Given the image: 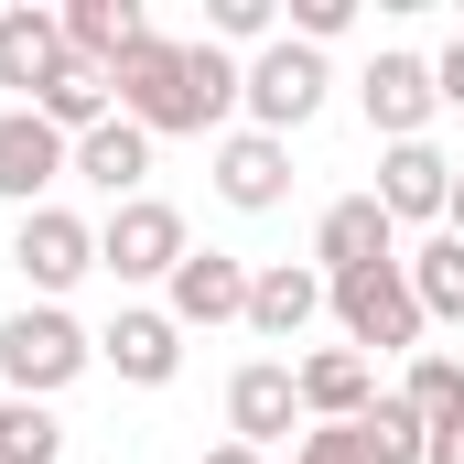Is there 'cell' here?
Listing matches in <instances>:
<instances>
[{
  "instance_id": "25",
  "label": "cell",
  "mask_w": 464,
  "mask_h": 464,
  "mask_svg": "<svg viewBox=\"0 0 464 464\" xmlns=\"http://www.w3.org/2000/svg\"><path fill=\"white\" fill-rule=\"evenodd\" d=\"M292 464H367V443H356V421H314L292 443Z\"/></svg>"
},
{
  "instance_id": "24",
  "label": "cell",
  "mask_w": 464,
  "mask_h": 464,
  "mask_svg": "<svg viewBox=\"0 0 464 464\" xmlns=\"http://www.w3.org/2000/svg\"><path fill=\"white\" fill-rule=\"evenodd\" d=\"M54 454H65L54 400H0V464H54Z\"/></svg>"
},
{
  "instance_id": "23",
  "label": "cell",
  "mask_w": 464,
  "mask_h": 464,
  "mask_svg": "<svg viewBox=\"0 0 464 464\" xmlns=\"http://www.w3.org/2000/svg\"><path fill=\"white\" fill-rule=\"evenodd\" d=\"M356 443H367V464H421V443H432V432H421V411H411L400 389H378V411L356 421Z\"/></svg>"
},
{
  "instance_id": "20",
  "label": "cell",
  "mask_w": 464,
  "mask_h": 464,
  "mask_svg": "<svg viewBox=\"0 0 464 464\" xmlns=\"http://www.w3.org/2000/svg\"><path fill=\"white\" fill-rule=\"evenodd\" d=\"M33 119H54L65 140H87L98 119H119V76H109V65H87V54H65V65L44 76V98H33Z\"/></svg>"
},
{
  "instance_id": "16",
  "label": "cell",
  "mask_w": 464,
  "mask_h": 464,
  "mask_svg": "<svg viewBox=\"0 0 464 464\" xmlns=\"http://www.w3.org/2000/svg\"><path fill=\"white\" fill-rule=\"evenodd\" d=\"M54 65H65V11H44V0H11V11H0V87H22V109H33Z\"/></svg>"
},
{
  "instance_id": "29",
  "label": "cell",
  "mask_w": 464,
  "mask_h": 464,
  "mask_svg": "<svg viewBox=\"0 0 464 464\" xmlns=\"http://www.w3.org/2000/svg\"><path fill=\"white\" fill-rule=\"evenodd\" d=\"M421 464H464V421H443V432L421 443Z\"/></svg>"
},
{
  "instance_id": "4",
  "label": "cell",
  "mask_w": 464,
  "mask_h": 464,
  "mask_svg": "<svg viewBox=\"0 0 464 464\" xmlns=\"http://www.w3.org/2000/svg\"><path fill=\"white\" fill-rule=\"evenodd\" d=\"M324 87H335V76H324V54H314V44H292V33H281V44H259V54H248V87H237V109L259 119V130H270V140H292V130H303V119L324 109Z\"/></svg>"
},
{
  "instance_id": "19",
  "label": "cell",
  "mask_w": 464,
  "mask_h": 464,
  "mask_svg": "<svg viewBox=\"0 0 464 464\" xmlns=\"http://www.w3.org/2000/svg\"><path fill=\"white\" fill-rule=\"evenodd\" d=\"M140 44H151V11L140 0H65V54H87V65L119 76Z\"/></svg>"
},
{
  "instance_id": "3",
  "label": "cell",
  "mask_w": 464,
  "mask_h": 464,
  "mask_svg": "<svg viewBox=\"0 0 464 464\" xmlns=\"http://www.w3.org/2000/svg\"><path fill=\"white\" fill-rule=\"evenodd\" d=\"M87 367H98V335H87L65 303L0 314V378H11V400H54V389H76Z\"/></svg>"
},
{
  "instance_id": "7",
  "label": "cell",
  "mask_w": 464,
  "mask_h": 464,
  "mask_svg": "<svg viewBox=\"0 0 464 464\" xmlns=\"http://www.w3.org/2000/svg\"><path fill=\"white\" fill-rule=\"evenodd\" d=\"M65 173H76V140H65L54 119H33V109H0V195H11L22 217H33V206H44V195L65 184Z\"/></svg>"
},
{
  "instance_id": "12",
  "label": "cell",
  "mask_w": 464,
  "mask_h": 464,
  "mask_svg": "<svg viewBox=\"0 0 464 464\" xmlns=\"http://www.w3.org/2000/svg\"><path fill=\"white\" fill-rule=\"evenodd\" d=\"M367 259H400V227H389L378 195H335V206L314 217V270L346 281V270H367Z\"/></svg>"
},
{
  "instance_id": "28",
  "label": "cell",
  "mask_w": 464,
  "mask_h": 464,
  "mask_svg": "<svg viewBox=\"0 0 464 464\" xmlns=\"http://www.w3.org/2000/svg\"><path fill=\"white\" fill-rule=\"evenodd\" d=\"M432 87H443V109H464V33L432 54Z\"/></svg>"
},
{
  "instance_id": "15",
  "label": "cell",
  "mask_w": 464,
  "mask_h": 464,
  "mask_svg": "<svg viewBox=\"0 0 464 464\" xmlns=\"http://www.w3.org/2000/svg\"><path fill=\"white\" fill-rule=\"evenodd\" d=\"M378 206H389V227H432V217L454 206V162H443L432 140H389V162H378Z\"/></svg>"
},
{
  "instance_id": "18",
  "label": "cell",
  "mask_w": 464,
  "mask_h": 464,
  "mask_svg": "<svg viewBox=\"0 0 464 464\" xmlns=\"http://www.w3.org/2000/svg\"><path fill=\"white\" fill-rule=\"evenodd\" d=\"M76 184H98L109 206H130V195L151 184V130H140V119H98V130L76 140Z\"/></svg>"
},
{
  "instance_id": "31",
  "label": "cell",
  "mask_w": 464,
  "mask_h": 464,
  "mask_svg": "<svg viewBox=\"0 0 464 464\" xmlns=\"http://www.w3.org/2000/svg\"><path fill=\"white\" fill-rule=\"evenodd\" d=\"M443 227H454V237H464V162H454V206H443Z\"/></svg>"
},
{
  "instance_id": "2",
  "label": "cell",
  "mask_w": 464,
  "mask_h": 464,
  "mask_svg": "<svg viewBox=\"0 0 464 464\" xmlns=\"http://www.w3.org/2000/svg\"><path fill=\"white\" fill-rule=\"evenodd\" d=\"M324 303H335V324H346V346L378 367V356H421L432 335V314H421V292H411V270L400 259H367L346 281H324Z\"/></svg>"
},
{
  "instance_id": "6",
  "label": "cell",
  "mask_w": 464,
  "mask_h": 464,
  "mask_svg": "<svg viewBox=\"0 0 464 464\" xmlns=\"http://www.w3.org/2000/svg\"><path fill=\"white\" fill-rule=\"evenodd\" d=\"M11 270H22L44 303H65V292L98 270V227H87V217H65V206H33V217L11 227Z\"/></svg>"
},
{
  "instance_id": "9",
  "label": "cell",
  "mask_w": 464,
  "mask_h": 464,
  "mask_svg": "<svg viewBox=\"0 0 464 464\" xmlns=\"http://www.w3.org/2000/svg\"><path fill=\"white\" fill-rule=\"evenodd\" d=\"M162 314L195 335H217V324H248V259H227V248H184V270L162 281Z\"/></svg>"
},
{
  "instance_id": "17",
  "label": "cell",
  "mask_w": 464,
  "mask_h": 464,
  "mask_svg": "<svg viewBox=\"0 0 464 464\" xmlns=\"http://www.w3.org/2000/svg\"><path fill=\"white\" fill-rule=\"evenodd\" d=\"M314 314H324V270H303V259L248 270V335H259V346H292Z\"/></svg>"
},
{
  "instance_id": "30",
  "label": "cell",
  "mask_w": 464,
  "mask_h": 464,
  "mask_svg": "<svg viewBox=\"0 0 464 464\" xmlns=\"http://www.w3.org/2000/svg\"><path fill=\"white\" fill-rule=\"evenodd\" d=\"M195 464H270V454H248V443H217V454H195Z\"/></svg>"
},
{
  "instance_id": "11",
  "label": "cell",
  "mask_w": 464,
  "mask_h": 464,
  "mask_svg": "<svg viewBox=\"0 0 464 464\" xmlns=\"http://www.w3.org/2000/svg\"><path fill=\"white\" fill-rule=\"evenodd\" d=\"M98 356H109L130 389H173V367H184V324H173L162 303H119L109 335H98Z\"/></svg>"
},
{
  "instance_id": "5",
  "label": "cell",
  "mask_w": 464,
  "mask_h": 464,
  "mask_svg": "<svg viewBox=\"0 0 464 464\" xmlns=\"http://www.w3.org/2000/svg\"><path fill=\"white\" fill-rule=\"evenodd\" d=\"M184 248H195V237H184V217H173L162 195H130V206H109V227H98V270H109L119 292H130V281H173Z\"/></svg>"
},
{
  "instance_id": "1",
  "label": "cell",
  "mask_w": 464,
  "mask_h": 464,
  "mask_svg": "<svg viewBox=\"0 0 464 464\" xmlns=\"http://www.w3.org/2000/svg\"><path fill=\"white\" fill-rule=\"evenodd\" d=\"M237 87H248V65H237L227 44H173V33H151L130 65H119V119H140L151 140H184V130H217L237 109Z\"/></svg>"
},
{
  "instance_id": "14",
  "label": "cell",
  "mask_w": 464,
  "mask_h": 464,
  "mask_svg": "<svg viewBox=\"0 0 464 464\" xmlns=\"http://www.w3.org/2000/svg\"><path fill=\"white\" fill-rule=\"evenodd\" d=\"M292 389H303V421H367V411H378V367H367L356 346L292 356Z\"/></svg>"
},
{
  "instance_id": "13",
  "label": "cell",
  "mask_w": 464,
  "mask_h": 464,
  "mask_svg": "<svg viewBox=\"0 0 464 464\" xmlns=\"http://www.w3.org/2000/svg\"><path fill=\"white\" fill-rule=\"evenodd\" d=\"M217 195H227L237 217H270V206L292 195V140H270V130H227V140H217Z\"/></svg>"
},
{
  "instance_id": "21",
  "label": "cell",
  "mask_w": 464,
  "mask_h": 464,
  "mask_svg": "<svg viewBox=\"0 0 464 464\" xmlns=\"http://www.w3.org/2000/svg\"><path fill=\"white\" fill-rule=\"evenodd\" d=\"M400 270H411V292H421V314H432V324H464V237H454V227L421 237Z\"/></svg>"
},
{
  "instance_id": "27",
  "label": "cell",
  "mask_w": 464,
  "mask_h": 464,
  "mask_svg": "<svg viewBox=\"0 0 464 464\" xmlns=\"http://www.w3.org/2000/svg\"><path fill=\"white\" fill-rule=\"evenodd\" d=\"M270 33V0H217V44H259Z\"/></svg>"
},
{
  "instance_id": "10",
  "label": "cell",
  "mask_w": 464,
  "mask_h": 464,
  "mask_svg": "<svg viewBox=\"0 0 464 464\" xmlns=\"http://www.w3.org/2000/svg\"><path fill=\"white\" fill-rule=\"evenodd\" d=\"M303 421V389H292V356H248L227 378V443H248V454H270L281 432Z\"/></svg>"
},
{
  "instance_id": "22",
  "label": "cell",
  "mask_w": 464,
  "mask_h": 464,
  "mask_svg": "<svg viewBox=\"0 0 464 464\" xmlns=\"http://www.w3.org/2000/svg\"><path fill=\"white\" fill-rule=\"evenodd\" d=\"M400 400L421 411V432H443V421H464V356L421 346V356H411V378H400Z\"/></svg>"
},
{
  "instance_id": "8",
  "label": "cell",
  "mask_w": 464,
  "mask_h": 464,
  "mask_svg": "<svg viewBox=\"0 0 464 464\" xmlns=\"http://www.w3.org/2000/svg\"><path fill=\"white\" fill-rule=\"evenodd\" d=\"M356 109L378 140H432V109H443V87H432V65L421 54H378L367 76H356Z\"/></svg>"
},
{
  "instance_id": "26",
  "label": "cell",
  "mask_w": 464,
  "mask_h": 464,
  "mask_svg": "<svg viewBox=\"0 0 464 464\" xmlns=\"http://www.w3.org/2000/svg\"><path fill=\"white\" fill-rule=\"evenodd\" d=\"M346 22H356V0H292V44H314V54H324Z\"/></svg>"
}]
</instances>
